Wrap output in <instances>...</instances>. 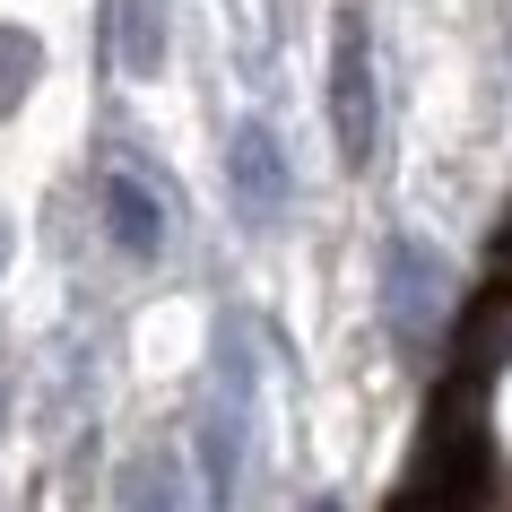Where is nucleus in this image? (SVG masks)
Returning a JSON list of instances; mask_svg holds the SVG:
<instances>
[{"label":"nucleus","instance_id":"obj_1","mask_svg":"<svg viewBox=\"0 0 512 512\" xmlns=\"http://www.w3.org/2000/svg\"><path fill=\"white\" fill-rule=\"evenodd\" d=\"M452 322V261L426 235H391L382 243V339L400 356H434Z\"/></svg>","mask_w":512,"mask_h":512},{"label":"nucleus","instance_id":"obj_2","mask_svg":"<svg viewBox=\"0 0 512 512\" xmlns=\"http://www.w3.org/2000/svg\"><path fill=\"white\" fill-rule=\"evenodd\" d=\"M374 131H382L374 35H365L356 9H339V27H330V139H339V165H348V174L374 165Z\"/></svg>","mask_w":512,"mask_h":512},{"label":"nucleus","instance_id":"obj_3","mask_svg":"<svg viewBox=\"0 0 512 512\" xmlns=\"http://www.w3.org/2000/svg\"><path fill=\"white\" fill-rule=\"evenodd\" d=\"M478 486H486V426L443 400L434 408L426 452H417V478L400 486V512H469Z\"/></svg>","mask_w":512,"mask_h":512},{"label":"nucleus","instance_id":"obj_4","mask_svg":"<svg viewBox=\"0 0 512 512\" xmlns=\"http://www.w3.org/2000/svg\"><path fill=\"white\" fill-rule=\"evenodd\" d=\"M226 183H235L243 226H287V209H296V165H287V148H278V131L261 122V113H252V122H235Z\"/></svg>","mask_w":512,"mask_h":512},{"label":"nucleus","instance_id":"obj_5","mask_svg":"<svg viewBox=\"0 0 512 512\" xmlns=\"http://www.w3.org/2000/svg\"><path fill=\"white\" fill-rule=\"evenodd\" d=\"M96 209H105V243L122 252V261H157L165 252V191L148 183V174H131V165H113L105 183H96Z\"/></svg>","mask_w":512,"mask_h":512},{"label":"nucleus","instance_id":"obj_6","mask_svg":"<svg viewBox=\"0 0 512 512\" xmlns=\"http://www.w3.org/2000/svg\"><path fill=\"white\" fill-rule=\"evenodd\" d=\"M191 443H200V495H209V512H235V478H243V400H209Z\"/></svg>","mask_w":512,"mask_h":512},{"label":"nucleus","instance_id":"obj_7","mask_svg":"<svg viewBox=\"0 0 512 512\" xmlns=\"http://www.w3.org/2000/svg\"><path fill=\"white\" fill-rule=\"evenodd\" d=\"M113 504H122V512H191L183 460H174V452H131V460H122V478H113Z\"/></svg>","mask_w":512,"mask_h":512},{"label":"nucleus","instance_id":"obj_8","mask_svg":"<svg viewBox=\"0 0 512 512\" xmlns=\"http://www.w3.org/2000/svg\"><path fill=\"white\" fill-rule=\"evenodd\" d=\"M113 61H122V79L165 70V0H113Z\"/></svg>","mask_w":512,"mask_h":512},{"label":"nucleus","instance_id":"obj_9","mask_svg":"<svg viewBox=\"0 0 512 512\" xmlns=\"http://www.w3.org/2000/svg\"><path fill=\"white\" fill-rule=\"evenodd\" d=\"M35 79H44V44L27 27H0V122L35 96Z\"/></svg>","mask_w":512,"mask_h":512},{"label":"nucleus","instance_id":"obj_10","mask_svg":"<svg viewBox=\"0 0 512 512\" xmlns=\"http://www.w3.org/2000/svg\"><path fill=\"white\" fill-rule=\"evenodd\" d=\"M0 270H9V217H0Z\"/></svg>","mask_w":512,"mask_h":512},{"label":"nucleus","instance_id":"obj_11","mask_svg":"<svg viewBox=\"0 0 512 512\" xmlns=\"http://www.w3.org/2000/svg\"><path fill=\"white\" fill-rule=\"evenodd\" d=\"M313 512H339V504H330V495H322V504H313Z\"/></svg>","mask_w":512,"mask_h":512},{"label":"nucleus","instance_id":"obj_12","mask_svg":"<svg viewBox=\"0 0 512 512\" xmlns=\"http://www.w3.org/2000/svg\"><path fill=\"white\" fill-rule=\"evenodd\" d=\"M0 417H9V391H0Z\"/></svg>","mask_w":512,"mask_h":512}]
</instances>
